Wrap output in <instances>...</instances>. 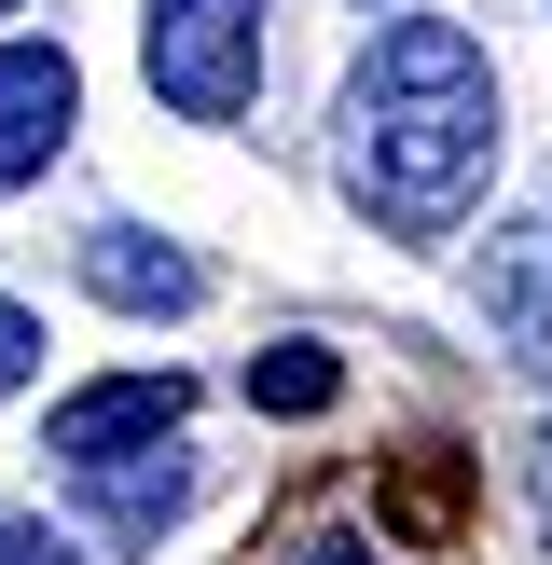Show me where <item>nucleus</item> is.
Segmentation results:
<instances>
[{
  "mask_svg": "<svg viewBox=\"0 0 552 565\" xmlns=\"http://www.w3.org/2000/svg\"><path fill=\"white\" fill-rule=\"evenodd\" d=\"M497 180V70L456 14L373 28V55L346 70V193L373 207V235H456Z\"/></svg>",
  "mask_w": 552,
  "mask_h": 565,
  "instance_id": "f257e3e1",
  "label": "nucleus"
},
{
  "mask_svg": "<svg viewBox=\"0 0 552 565\" xmlns=\"http://www.w3.org/2000/svg\"><path fill=\"white\" fill-rule=\"evenodd\" d=\"M138 70L180 125H235L263 97V0H152L138 14Z\"/></svg>",
  "mask_w": 552,
  "mask_h": 565,
  "instance_id": "f03ea898",
  "label": "nucleus"
},
{
  "mask_svg": "<svg viewBox=\"0 0 552 565\" xmlns=\"http://www.w3.org/2000/svg\"><path fill=\"white\" fill-rule=\"evenodd\" d=\"M180 414H193L180 373H97V386H70V401L42 414V456L97 469V456H138V441H180Z\"/></svg>",
  "mask_w": 552,
  "mask_h": 565,
  "instance_id": "7ed1b4c3",
  "label": "nucleus"
},
{
  "mask_svg": "<svg viewBox=\"0 0 552 565\" xmlns=\"http://www.w3.org/2000/svg\"><path fill=\"white\" fill-rule=\"evenodd\" d=\"M70 110H83V70L55 42H0V193H28L55 152H70Z\"/></svg>",
  "mask_w": 552,
  "mask_h": 565,
  "instance_id": "20e7f679",
  "label": "nucleus"
},
{
  "mask_svg": "<svg viewBox=\"0 0 552 565\" xmlns=\"http://www.w3.org/2000/svg\"><path fill=\"white\" fill-rule=\"evenodd\" d=\"M83 290H97V303H125V318H180L208 276H193V248L138 235V221H97V235H83Z\"/></svg>",
  "mask_w": 552,
  "mask_h": 565,
  "instance_id": "39448f33",
  "label": "nucleus"
},
{
  "mask_svg": "<svg viewBox=\"0 0 552 565\" xmlns=\"http://www.w3.org/2000/svg\"><path fill=\"white\" fill-rule=\"evenodd\" d=\"M70 483H83V511H97L110 539H138V552H152L166 524H180L193 469H180V441H138V456H97V469H70Z\"/></svg>",
  "mask_w": 552,
  "mask_h": 565,
  "instance_id": "423d86ee",
  "label": "nucleus"
},
{
  "mask_svg": "<svg viewBox=\"0 0 552 565\" xmlns=\"http://www.w3.org/2000/svg\"><path fill=\"white\" fill-rule=\"evenodd\" d=\"M484 303L511 345H552V235H484Z\"/></svg>",
  "mask_w": 552,
  "mask_h": 565,
  "instance_id": "0eeeda50",
  "label": "nucleus"
},
{
  "mask_svg": "<svg viewBox=\"0 0 552 565\" xmlns=\"http://www.w3.org/2000/svg\"><path fill=\"white\" fill-rule=\"evenodd\" d=\"M248 401H263V414H331V401H346V359H331V345H263V359H248Z\"/></svg>",
  "mask_w": 552,
  "mask_h": 565,
  "instance_id": "6e6552de",
  "label": "nucleus"
},
{
  "mask_svg": "<svg viewBox=\"0 0 552 565\" xmlns=\"http://www.w3.org/2000/svg\"><path fill=\"white\" fill-rule=\"evenodd\" d=\"M42 373V331H28V303H0V386H28Z\"/></svg>",
  "mask_w": 552,
  "mask_h": 565,
  "instance_id": "1a4fd4ad",
  "label": "nucleus"
},
{
  "mask_svg": "<svg viewBox=\"0 0 552 565\" xmlns=\"http://www.w3.org/2000/svg\"><path fill=\"white\" fill-rule=\"evenodd\" d=\"M0 565H83L70 539H42V524H0Z\"/></svg>",
  "mask_w": 552,
  "mask_h": 565,
  "instance_id": "9d476101",
  "label": "nucleus"
},
{
  "mask_svg": "<svg viewBox=\"0 0 552 565\" xmlns=\"http://www.w3.org/2000/svg\"><path fill=\"white\" fill-rule=\"evenodd\" d=\"M304 565H386L373 539H304Z\"/></svg>",
  "mask_w": 552,
  "mask_h": 565,
  "instance_id": "9b49d317",
  "label": "nucleus"
},
{
  "mask_svg": "<svg viewBox=\"0 0 552 565\" xmlns=\"http://www.w3.org/2000/svg\"><path fill=\"white\" fill-rule=\"evenodd\" d=\"M0 14H14V0H0Z\"/></svg>",
  "mask_w": 552,
  "mask_h": 565,
  "instance_id": "f8f14e48",
  "label": "nucleus"
}]
</instances>
